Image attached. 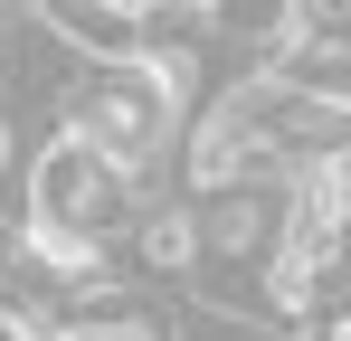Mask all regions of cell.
<instances>
[{"label":"cell","mask_w":351,"mask_h":341,"mask_svg":"<svg viewBox=\"0 0 351 341\" xmlns=\"http://www.w3.org/2000/svg\"><path fill=\"white\" fill-rule=\"evenodd\" d=\"M66 142H86L105 170H123V190L143 199V180L162 170V152L180 142V105L162 95V76L143 66V57H95V66H76L66 76Z\"/></svg>","instance_id":"1"},{"label":"cell","mask_w":351,"mask_h":341,"mask_svg":"<svg viewBox=\"0 0 351 341\" xmlns=\"http://www.w3.org/2000/svg\"><path fill=\"white\" fill-rule=\"evenodd\" d=\"M123 218H133V190H123V170H105L86 142L58 133V142L29 162V237H48V247H105Z\"/></svg>","instance_id":"2"},{"label":"cell","mask_w":351,"mask_h":341,"mask_svg":"<svg viewBox=\"0 0 351 341\" xmlns=\"http://www.w3.org/2000/svg\"><path fill=\"white\" fill-rule=\"evenodd\" d=\"M190 199H133V266L143 275H190Z\"/></svg>","instance_id":"3"},{"label":"cell","mask_w":351,"mask_h":341,"mask_svg":"<svg viewBox=\"0 0 351 341\" xmlns=\"http://www.w3.org/2000/svg\"><path fill=\"white\" fill-rule=\"evenodd\" d=\"M123 19H209V0H114Z\"/></svg>","instance_id":"4"},{"label":"cell","mask_w":351,"mask_h":341,"mask_svg":"<svg viewBox=\"0 0 351 341\" xmlns=\"http://www.w3.org/2000/svg\"><path fill=\"white\" fill-rule=\"evenodd\" d=\"M66 341H152V332H143V313H114V323H86V332H66Z\"/></svg>","instance_id":"5"}]
</instances>
